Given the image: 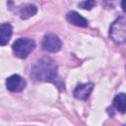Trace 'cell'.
I'll list each match as a JSON object with an SVG mask.
<instances>
[{
  "label": "cell",
  "mask_w": 126,
  "mask_h": 126,
  "mask_svg": "<svg viewBox=\"0 0 126 126\" xmlns=\"http://www.w3.org/2000/svg\"><path fill=\"white\" fill-rule=\"evenodd\" d=\"M31 78L36 82H54L57 78V65L48 56L37 59L31 69Z\"/></svg>",
  "instance_id": "cell-1"
},
{
  "label": "cell",
  "mask_w": 126,
  "mask_h": 126,
  "mask_svg": "<svg viewBox=\"0 0 126 126\" xmlns=\"http://www.w3.org/2000/svg\"><path fill=\"white\" fill-rule=\"evenodd\" d=\"M34 47L35 42L32 38L21 37L14 41L12 45V50L16 57L25 59L30 55V53L34 49Z\"/></svg>",
  "instance_id": "cell-2"
},
{
  "label": "cell",
  "mask_w": 126,
  "mask_h": 126,
  "mask_svg": "<svg viewBox=\"0 0 126 126\" xmlns=\"http://www.w3.org/2000/svg\"><path fill=\"white\" fill-rule=\"evenodd\" d=\"M109 36L116 44H121L126 41V20L124 17H118L110 25Z\"/></svg>",
  "instance_id": "cell-3"
},
{
  "label": "cell",
  "mask_w": 126,
  "mask_h": 126,
  "mask_svg": "<svg viewBox=\"0 0 126 126\" xmlns=\"http://www.w3.org/2000/svg\"><path fill=\"white\" fill-rule=\"evenodd\" d=\"M42 48L47 52H58L61 49V40L55 33L48 32L44 34L42 39Z\"/></svg>",
  "instance_id": "cell-4"
},
{
  "label": "cell",
  "mask_w": 126,
  "mask_h": 126,
  "mask_svg": "<svg viewBox=\"0 0 126 126\" xmlns=\"http://www.w3.org/2000/svg\"><path fill=\"white\" fill-rule=\"evenodd\" d=\"M26 81L20 76V75H12L7 78L6 80V87L10 92L13 93H19L22 92L26 88Z\"/></svg>",
  "instance_id": "cell-5"
},
{
  "label": "cell",
  "mask_w": 126,
  "mask_h": 126,
  "mask_svg": "<svg viewBox=\"0 0 126 126\" xmlns=\"http://www.w3.org/2000/svg\"><path fill=\"white\" fill-rule=\"evenodd\" d=\"M94 90V84L93 83H85V84H79L73 91V94L76 98L81 100H86L89 98L90 94H92Z\"/></svg>",
  "instance_id": "cell-6"
},
{
  "label": "cell",
  "mask_w": 126,
  "mask_h": 126,
  "mask_svg": "<svg viewBox=\"0 0 126 126\" xmlns=\"http://www.w3.org/2000/svg\"><path fill=\"white\" fill-rule=\"evenodd\" d=\"M66 20L77 27H81V28H86L88 27V20L85 19L82 15H80L79 13L75 12V11H71L66 15Z\"/></svg>",
  "instance_id": "cell-7"
},
{
  "label": "cell",
  "mask_w": 126,
  "mask_h": 126,
  "mask_svg": "<svg viewBox=\"0 0 126 126\" xmlns=\"http://www.w3.org/2000/svg\"><path fill=\"white\" fill-rule=\"evenodd\" d=\"M12 26L9 23L1 24L0 26V44L5 45L9 42L12 36Z\"/></svg>",
  "instance_id": "cell-8"
},
{
  "label": "cell",
  "mask_w": 126,
  "mask_h": 126,
  "mask_svg": "<svg viewBox=\"0 0 126 126\" xmlns=\"http://www.w3.org/2000/svg\"><path fill=\"white\" fill-rule=\"evenodd\" d=\"M37 12V7L33 4H26L19 8V15L22 20H27L34 16Z\"/></svg>",
  "instance_id": "cell-9"
},
{
  "label": "cell",
  "mask_w": 126,
  "mask_h": 126,
  "mask_svg": "<svg viewBox=\"0 0 126 126\" xmlns=\"http://www.w3.org/2000/svg\"><path fill=\"white\" fill-rule=\"evenodd\" d=\"M113 106L121 113H126V94L120 93L113 98Z\"/></svg>",
  "instance_id": "cell-10"
},
{
  "label": "cell",
  "mask_w": 126,
  "mask_h": 126,
  "mask_svg": "<svg viewBox=\"0 0 126 126\" xmlns=\"http://www.w3.org/2000/svg\"><path fill=\"white\" fill-rule=\"evenodd\" d=\"M95 0H84L78 4V7L84 10H92L95 6Z\"/></svg>",
  "instance_id": "cell-11"
},
{
  "label": "cell",
  "mask_w": 126,
  "mask_h": 126,
  "mask_svg": "<svg viewBox=\"0 0 126 126\" xmlns=\"http://www.w3.org/2000/svg\"><path fill=\"white\" fill-rule=\"evenodd\" d=\"M121 8L126 13V0H122V2H121Z\"/></svg>",
  "instance_id": "cell-12"
}]
</instances>
